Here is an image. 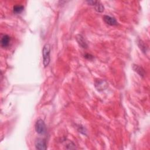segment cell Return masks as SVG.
Here are the masks:
<instances>
[{"mask_svg": "<svg viewBox=\"0 0 150 150\" xmlns=\"http://www.w3.org/2000/svg\"><path fill=\"white\" fill-rule=\"evenodd\" d=\"M50 53H51V46L49 44H47L44 45L42 50L43 55V64L45 67H47L50 63Z\"/></svg>", "mask_w": 150, "mask_h": 150, "instance_id": "obj_1", "label": "cell"}, {"mask_svg": "<svg viewBox=\"0 0 150 150\" xmlns=\"http://www.w3.org/2000/svg\"><path fill=\"white\" fill-rule=\"evenodd\" d=\"M35 131L39 134H44L46 133L47 128L45 122L42 119H38L35 125Z\"/></svg>", "mask_w": 150, "mask_h": 150, "instance_id": "obj_2", "label": "cell"}, {"mask_svg": "<svg viewBox=\"0 0 150 150\" xmlns=\"http://www.w3.org/2000/svg\"><path fill=\"white\" fill-rule=\"evenodd\" d=\"M35 145L37 149H40V150H44V149H46L47 148L46 141L41 138H38L36 140Z\"/></svg>", "mask_w": 150, "mask_h": 150, "instance_id": "obj_3", "label": "cell"}, {"mask_svg": "<svg viewBox=\"0 0 150 150\" xmlns=\"http://www.w3.org/2000/svg\"><path fill=\"white\" fill-rule=\"evenodd\" d=\"M107 83L104 80L98 79L95 81V87L99 91L105 90L107 88Z\"/></svg>", "mask_w": 150, "mask_h": 150, "instance_id": "obj_4", "label": "cell"}, {"mask_svg": "<svg viewBox=\"0 0 150 150\" xmlns=\"http://www.w3.org/2000/svg\"><path fill=\"white\" fill-rule=\"evenodd\" d=\"M11 37L8 35H4L1 38V45L3 48H7L11 42Z\"/></svg>", "mask_w": 150, "mask_h": 150, "instance_id": "obj_5", "label": "cell"}, {"mask_svg": "<svg viewBox=\"0 0 150 150\" xmlns=\"http://www.w3.org/2000/svg\"><path fill=\"white\" fill-rule=\"evenodd\" d=\"M103 20L106 24L111 26H115L118 25V22L115 18L108 15H104L103 17Z\"/></svg>", "mask_w": 150, "mask_h": 150, "instance_id": "obj_6", "label": "cell"}, {"mask_svg": "<svg viewBox=\"0 0 150 150\" xmlns=\"http://www.w3.org/2000/svg\"><path fill=\"white\" fill-rule=\"evenodd\" d=\"M76 39L79 45L83 48H86L88 47L87 42L82 35H78L76 36Z\"/></svg>", "mask_w": 150, "mask_h": 150, "instance_id": "obj_7", "label": "cell"}, {"mask_svg": "<svg viewBox=\"0 0 150 150\" xmlns=\"http://www.w3.org/2000/svg\"><path fill=\"white\" fill-rule=\"evenodd\" d=\"M133 69L140 75V76L144 77L145 76V70L141 66L137 65H134L133 66Z\"/></svg>", "mask_w": 150, "mask_h": 150, "instance_id": "obj_8", "label": "cell"}, {"mask_svg": "<svg viewBox=\"0 0 150 150\" xmlns=\"http://www.w3.org/2000/svg\"><path fill=\"white\" fill-rule=\"evenodd\" d=\"M24 10V7L21 5H16L13 7V11L15 14H20Z\"/></svg>", "mask_w": 150, "mask_h": 150, "instance_id": "obj_9", "label": "cell"}, {"mask_svg": "<svg viewBox=\"0 0 150 150\" xmlns=\"http://www.w3.org/2000/svg\"><path fill=\"white\" fill-rule=\"evenodd\" d=\"M94 7H95V10L99 12H102L104 11V6H103L102 4H101L99 1H97L96 4L94 5Z\"/></svg>", "mask_w": 150, "mask_h": 150, "instance_id": "obj_10", "label": "cell"}, {"mask_svg": "<svg viewBox=\"0 0 150 150\" xmlns=\"http://www.w3.org/2000/svg\"><path fill=\"white\" fill-rule=\"evenodd\" d=\"M138 45H139V47H140V49H141L144 52H145V51H146V48H147V47H146L145 44L142 41H139V43H138Z\"/></svg>", "mask_w": 150, "mask_h": 150, "instance_id": "obj_11", "label": "cell"}, {"mask_svg": "<svg viewBox=\"0 0 150 150\" xmlns=\"http://www.w3.org/2000/svg\"><path fill=\"white\" fill-rule=\"evenodd\" d=\"M85 57L86 59H90V60H91L93 58V56L92 55H90V54H86V55H85Z\"/></svg>", "mask_w": 150, "mask_h": 150, "instance_id": "obj_12", "label": "cell"}]
</instances>
